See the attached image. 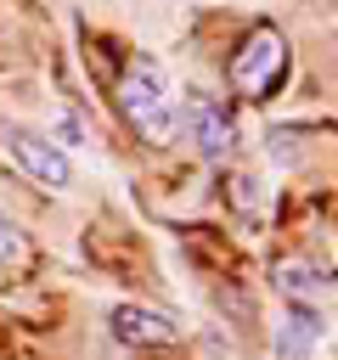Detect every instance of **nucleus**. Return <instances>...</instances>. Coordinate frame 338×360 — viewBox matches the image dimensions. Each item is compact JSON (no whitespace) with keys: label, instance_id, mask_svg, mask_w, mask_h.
I'll list each match as a JSON object with an SVG mask.
<instances>
[{"label":"nucleus","instance_id":"obj_6","mask_svg":"<svg viewBox=\"0 0 338 360\" xmlns=\"http://www.w3.org/2000/svg\"><path fill=\"white\" fill-rule=\"evenodd\" d=\"M270 287L299 309H327V298H332V276L321 264H310V259H282L270 270Z\"/></svg>","mask_w":338,"mask_h":360},{"label":"nucleus","instance_id":"obj_7","mask_svg":"<svg viewBox=\"0 0 338 360\" xmlns=\"http://www.w3.org/2000/svg\"><path fill=\"white\" fill-rule=\"evenodd\" d=\"M315 343H327V309H299V304H287V315L276 321V354H282V360H299V354H310Z\"/></svg>","mask_w":338,"mask_h":360},{"label":"nucleus","instance_id":"obj_1","mask_svg":"<svg viewBox=\"0 0 338 360\" xmlns=\"http://www.w3.org/2000/svg\"><path fill=\"white\" fill-rule=\"evenodd\" d=\"M118 112L130 118V129H135L141 141H152V146H169V141H175V90H169V73H163L152 56L124 62Z\"/></svg>","mask_w":338,"mask_h":360},{"label":"nucleus","instance_id":"obj_2","mask_svg":"<svg viewBox=\"0 0 338 360\" xmlns=\"http://www.w3.org/2000/svg\"><path fill=\"white\" fill-rule=\"evenodd\" d=\"M287 79V39H282V28H254L242 45H237V56H231V84L248 96V101H265V96H276V84Z\"/></svg>","mask_w":338,"mask_h":360},{"label":"nucleus","instance_id":"obj_8","mask_svg":"<svg viewBox=\"0 0 338 360\" xmlns=\"http://www.w3.org/2000/svg\"><path fill=\"white\" fill-rule=\"evenodd\" d=\"M34 259V242H28V231L11 219V214H0V276L6 270H23Z\"/></svg>","mask_w":338,"mask_h":360},{"label":"nucleus","instance_id":"obj_3","mask_svg":"<svg viewBox=\"0 0 338 360\" xmlns=\"http://www.w3.org/2000/svg\"><path fill=\"white\" fill-rule=\"evenodd\" d=\"M0 141H6L11 163H17L28 180H39L45 191H68V186H73V158H68L51 135L23 129V124H0Z\"/></svg>","mask_w":338,"mask_h":360},{"label":"nucleus","instance_id":"obj_4","mask_svg":"<svg viewBox=\"0 0 338 360\" xmlns=\"http://www.w3.org/2000/svg\"><path fill=\"white\" fill-rule=\"evenodd\" d=\"M180 124H186V141H192L208 163H225V158H231V146H237V124H231V112H225L220 96L192 90L186 107H180Z\"/></svg>","mask_w":338,"mask_h":360},{"label":"nucleus","instance_id":"obj_9","mask_svg":"<svg viewBox=\"0 0 338 360\" xmlns=\"http://www.w3.org/2000/svg\"><path fill=\"white\" fill-rule=\"evenodd\" d=\"M56 135H62L56 146H73V141H79V118H56Z\"/></svg>","mask_w":338,"mask_h":360},{"label":"nucleus","instance_id":"obj_5","mask_svg":"<svg viewBox=\"0 0 338 360\" xmlns=\"http://www.w3.org/2000/svg\"><path fill=\"white\" fill-rule=\"evenodd\" d=\"M107 332H113L124 349H163V343L180 338V321L163 315V309H152V304H118V309L107 315Z\"/></svg>","mask_w":338,"mask_h":360}]
</instances>
